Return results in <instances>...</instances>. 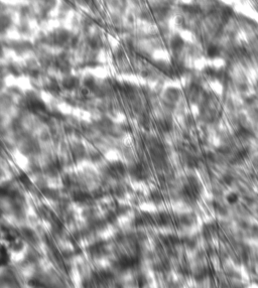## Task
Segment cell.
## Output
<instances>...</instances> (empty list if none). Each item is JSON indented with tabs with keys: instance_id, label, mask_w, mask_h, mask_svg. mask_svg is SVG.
<instances>
[{
	"instance_id": "6da1fadb",
	"label": "cell",
	"mask_w": 258,
	"mask_h": 288,
	"mask_svg": "<svg viewBox=\"0 0 258 288\" xmlns=\"http://www.w3.org/2000/svg\"><path fill=\"white\" fill-rule=\"evenodd\" d=\"M0 236H1V234H0Z\"/></svg>"
}]
</instances>
